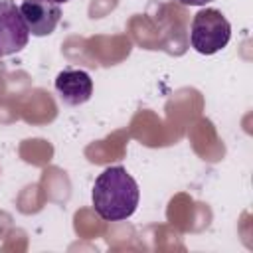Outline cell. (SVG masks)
Listing matches in <instances>:
<instances>
[{"label": "cell", "mask_w": 253, "mask_h": 253, "mask_svg": "<svg viewBox=\"0 0 253 253\" xmlns=\"http://www.w3.org/2000/svg\"><path fill=\"white\" fill-rule=\"evenodd\" d=\"M231 40V24L227 18L215 10H200L190 26V43L202 55H213L221 51Z\"/></svg>", "instance_id": "cell-2"}, {"label": "cell", "mask_w": 253, "mask_h": 253, "mask_svg": "<svg viewBox=\"0 0 253 253\" xmlns=\"http://www.w3.org/2000/svg\"><path fill=\"white\" fill-rule=\"evenodd\" d=\"M49 2H53V4H65V2H69V0H49Z\"/></svg>", "instance_id": "cell-7"}, {"label": "cell", "mask_w": 253, "mask_h": 253, "mask_svg": "<svg viewBox=\"0 0 253 253\" xmlns=\"http://www.w3.org/2000/svg\"><path fill=\"white\" fill-rule=\"evenodd\" d=\"M91 200L101 219L123 221L136 211L140 190L125 166H109L97 176Z\"/></svg>", "instance_id": "cell-1"}, {"label": "cell", "mask_w": 253, "mask_h": 253, "mask_svg": "<svg viewBox=\"0 0 253 253\" xmlns=\"http://www.w3.org/2000/svg\"><path fill=\"white\" fill-rule=\"evenodd\" d=\"M18 8L28 26V32L36 38L49 36L61 20L59 4H53L49 0H22Z\"/></svg>", "instance_id": "cell-4"}, {"label": "cell", "mask_w": 253, "mask_h": 253, "mask_svg": "<svg viewBox=\"0 0 253 253\" xmlns=\"http://www.w3.org/2000/svg\"><path fill=\"white\" fill-rule=\"evenodd\" d=\"M30 32L12 0H0V57L22 51L28 45Z\"/></svg>", "instance_id": "cell-3"}, {"label": "cell", "mask_w": 253, "mask_h": 253, "mask_svg": "<svg viewBox=\"0 0 253 253\" xmlns=\"http://www.w3.org/2000/svg\"><path fill=\"white\" fill-rule=\"evenodd\" d=\"M55 91L65 105L77 107L91 99L93 95V79L83 69H63L55 77Z\"/></svg>", "instance_id": "cell-5"}, {"label": "cell", "mask_w": 253, "mask_h": 253, "mask_svg": "<svg viewBox=\"0 0 253 253\" xmlns=\"http://www.w3.org/2000/svg\"><path fill=\"white\" fill-rule=\"evenodd\" d=\"M178 2L184 6H206L208 2H213V0H178Z\"/></svg>", "instance_id": "cell-6"}]
</instances>
